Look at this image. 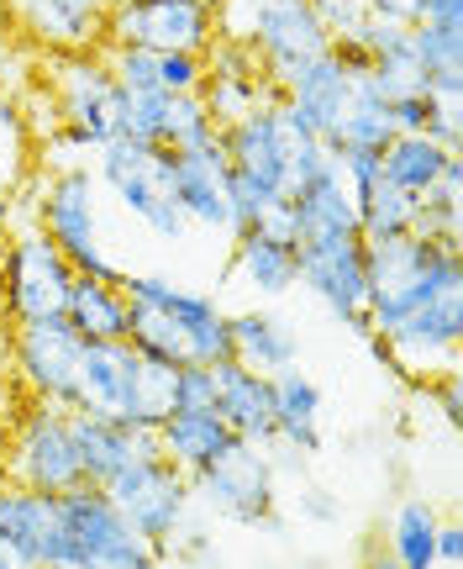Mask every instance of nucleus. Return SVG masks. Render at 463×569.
I'll use <instances>...</instances> for the list:
<instances>
[{
  "label": "nucleus",
  "mask_w": 463,
  "mask_h": 569,
  "mask_svg": "<svg viewBox=\"0 0 463 569\" xmlns=\"http://www.w3.org/2000/svg\"><path fill=\"white\" fill-rule=\"evenodd\" d=\"M301 284L353 332L369 338V259L359 232H326L301 243Z\"/></svg>",
  "instance_id": "ddd939ff"
},
{
  "label": "nucleus",
  "mask_w": 463,
  "mask_h": 569,
  "mask_svg": "<svg viewBox=\"0 0 463 569\" xmlns=\"http://www.w3.org/2000/svg\"><path fill=\"white\" fill-rule=\"evenodd\" d=\"M0 153H11V159H32L27 106L17 101V90H6V80H0Z\"/></svg>",
  "instance_id": "c9c22d12"
},
{
  "label": "nucleus",
  "mask_w": 463,
  "mask_h": 569,
  "mask_svg": "<svg viewBox=\"0 0 463 569\" xmlns=\"http://www.w3.org/2000/svg\"><path fill=\"white\" fill-rule=\"evenodd\" d=\"M138 375H142V353L132 343H84L80 380H74V407L69 411H90V417H111V422L132 427Z\"/></svg>",
  "instance_id": "f3484780"
},
{
  "label": "nucleus",
  "mask_w": 463,
  "mask_h": 569,
  "mask_svg": "<svg viewBox=\"0 0 463 569\" xmlns=\"http://www.w3.org/2000/svg\"><path fill=\"white\" fill-rule=\"evenodd\" d=\"M63 322L74 327L80 343H127V322H132V306L121 296L117 280H74L69 301H63Z\"/></svg>",
  "instance_id": "cd10ccee"
},
{
  "label": "nucleus",
  "mask_w": 463,
  "mask_h": 569,
  "mask_svg": "<svg viewBox=\"0 0 463 569\" xmlns=\"http://www.w3.org/2000/svg\"><path fill=\"white\" fill-rule=\"evenodd\" d=\"M437 511L432 501H405L395 517H390V532H384V553L401 569H437Z\"/></svg>",
  "instance_id": "2f4dec72"
},
{
  "label": "nucleus",
  "mask_w": 463,
  "mask_h": 569,
  "mask_svg": "<svg viewBox=\"0 0 463 569\" xmlns=\"http://www.w3.org/2000/svg\"><path fill=\"white\" fill-rule=\"evenodd\" d=\"M332 501H326V490H305V517H316V522H326L332 517Z\"/></svg>",
  "instance_id": "a18cd8bd"
},
{
  "label": "nucleus",
  "mask_w": 463,
  "mask_h": 569,
  "mask_svg": "<svg viewBox=\"0 0 463 569\" xmlns=\"http://www.w3.org/2000/svg\"><path fill=\"white\" fill-rule=\"evenodd\" d=\"M217 138V122L205 111L201 96H169V117H163V148L174 153H190V148H205Z\"/></svg>",
  "instance_id": "72a5a7b5"
},
{
  "label": "nucleus",
  "mask_w": 463,
  "mask_h": 569,
  "mask_svg": "<svg viewBox=\"0 0 463 569\" xmlns=\"http://www.w3.org/2000/svg\"><path fill=\"white\" fill-rule=\"evenodd\" d=\"M174 201H180V211H184V222L190 227H205V232H232L222 132L205 142V148L174 153Z\"/></svg>",
  "instance_id": "aec40b11"
},
{
  "label": "nucleus",
  "mask_w": 463,
  "mask_h": 569,
  "mask_svg": "<svg viewBox=\"0 0 463 569\" xmlns=\"http://www.w3.org/2000/svg\"><path fill=\"white\" fill-rule=\"evenodd\" d=\"M227 327H232V359L242 369L280 375V369L301 365V338L274 311H259V306L253 311H227Z\"/></svg>",
  "instance_id": "393cba45"
},
{
  "label": "nucleus",
  "mask_w": 463,
  "mask_h": 569,
  "mask_svg": "<svg viewBox=\"0 0 463 569\" xmlns=\"http://www.w3.org/2000/svg\"><path fill=\"white\" fill-rule=\"evenodd\" d=\"M437 106L426 90H411V96H395L390 101V127L395 132H432V122H437Z\"/></svg>",
  "instance_id": "4c0bfd02"
},
{
  "label": "nucleus",
  "mask_w": 463,
  "mask_h": 569,
  "mask_svg": "<svg viewBox=\"0 0 463 569\" xmlns=\"http://www.w3.org/2000/svg\"><path fill=\"white\" fill-rule=\"evenodd\" d=\"M190 496H195V507H205L222 522L269 528L280 511V465L269 448L232 438L227 453H217L201 475H190Z\"/></svg>",
  "instance_id": "6e6552de"
},
{
  "label": "nucleus",
  "mask_w": 463,
  "mask_h": 569,
  "mask_svg": "<svg viewBox=\"0 0 463 569\" xmlns=\"http://www.w3.org/2000/svg\"><path fill=\"white\" fill-rule=\"evenodd\" d=\"M111 496V507L132 522L148 549H159V559L174 553L180 532L190 528V511H195V496H190V475L169 465L163 453L153 459H138L132 469H121L111 486H101Z\"/></svg>",
  "instance_id": "1a4fd4ad"
},
{
  "label": "nucleus",
  "mask_w": 463,
  "mask_h": 569,
  "mask_svg": "<svg viewBox=\"0 0 463 569\" xmlns=\"http://www.w3.org/2000/svg\"><path fill=\"white\" fill-rule=\"evenodd\" d=\"M353 80L359 74H348L332 53H322V59H311L295 80L284 84V106H290V117L305 132H316L326 142L338 132V122L348 117V106H353Z\"/></svg>",
  "instance_id": "412c9836"
},
{
  "label": "nucleus",
  "mask_w": 463,
  "mask_h": 569,
  "mask_svg": "<svg viewBox=\"0 0 463 569\" xmlns=\"http://www.w3.org/2000/svg\"><path fill=\"white\" fill-rule=\"evenodd\" d=\"M217 17L195 0H111L105 42L117 48H148V53H211Z\"/></svg>",
  "instance_id": "4468645a"
},
{
  "label": "nucleus",
  "mask_w": 463,
  "mask_h": 569,
  "mask_svg": "<svg viewBox=\"0 0 463 569\" xmlns=\"http://www.w3.org/2000/svg\"><path fill=\"white\" fill-rule=\"evenodd\" d=\"M80 353L84 343L63 317H42V322L11 327V386L27 401H48V407H74V380H80Z\"/></svg>",
  "instance_id": "f8f14e48"
},
{
  "label": "nucleus",
  "mask_w": 463,
  "mask_h": 569,
  "mask_svg": "<svg viewBox=\"0 0 463 569\" xmlns=\"http://www.w3.org/2000/svg\"><path fill=\"white\" fill-rule=\"evenodd\" d=\"M42 74H48V106H53V122L80 132L90 148H105L117 138V101L121 84L111 74L101 48L90 53H48L42 59Z\"/></svg>",
  "instance_id": "9d476101"
},
{
  "label": "nucleus",
  "mask_w": 463,
  "mask_h": 569,
  "mask_svg": "<svg viewBox=\"0 0 463 569\" xmlns=\"http://www.w3.org/2000/svg\"><path fill=\"white\" fill-rule=\"evenodd\" d=\"M0 569H17V565H11V553H6V549H0Z\"/></svg>",
  "instance_id": "09e8293b"
},
{
  "label": "nucleus",
  "mask_w": 463,
  "mask_h": 569,
  "mask_svg": "<svg viewBox=\"0 0 463 569\" xmlns=\"http://www.w3.org/2000/svg\"><path fill=\"white\" fill-rule=\"evenodd\" d=\"M353 206H359V238H363V243L405 238V232H411V217H416V196L395 190V184L384 180V174L369 184V190H363Z\"/></svg>",
  "instance_id": "473e14b6"
},
{
  "label": "nucleus",
  "mask_w": 463,
  "mask_h": 569,
  "mask_svg": "<svg viewBox=\"0 0 463 569\" xmlns=\"http://www.w3.org/2000/svg\"><path fill=\"white\" fill-rule=\"evenodd\" d=\"M217 417L242 443L274 448V386L259 369H242L238 359L217 365Z\"/></svg>",
  "instance_id": "5701e85b"
},
{
  "label": "nucleus",
  "mask_w": 463,
  "mask_h": 569,
  "mask_svg": "<svg viewBox=\"0 0 463 569\" xmlns=\"http://www.w3.org/2000/svg\"><path fill=\"white\" fill-rule=\"evenodd\" d=\"M363 343L374 348L384 369H395L401 380L432 386L437 375H459V343H463V290H447L437 301L405 311L401 322L384 332H369Z\"/></svg>",
  "instance_id": "0eeeda50"
},
{
  "label": "nucleus",
  "mask_w": 463,
  "mask_h": 569,
  "mask_svg": "<svg viewBox=\"0 0 463 569\" xmlns=\"http://www.w3.org/2000/svg\"><path fill=\"white\" fill-rule=\"evenodd\" d=\"M459 559H463V528L443 522L437 528V565H459Z\"/></svg>",
  "instance_id": "c03bdc74"
},
{
  "label": "nucleus",
  "mask_w": 463,
  "mask_h": 569,
  "mask_svg": "<svg viewBox=\"0 0 463 569\" xmlns=\"http://www.w3.org/2000/svg\"><path fill=\"white\" fill-rule=\"evenodd\" d=\"M132 522L111 507L101 486H74L59 496V569H159Z\"/></svg>",
  "instance_id": "39448f33"
},
{
  "label": "nucleus",
  "mask_w": 463,
  "mask_h": 569,
  "mask_svg": "<svg viewBox=\"0 0 463 569\" xmlns=\"http://www.w3.org/2000/svg\"><path fill=\"white\" fill-rule=\"evenodd\" d=\"M290 217H295L301 243L305 238H326V232H359V206H353V190H348L343 169L326 163L316 180H305L290 196Z\"/></svg>",
  "instance_id": "a878e982"
},
{
  "label": "nucleus",
  "mask_w": 463,
  "mask_h": 569,
  "mask_svg": "<svg viewBox=\"0 0 463 569\" xmlns=\"http://www.w3.org/2000/svg\"><path fill=\"white\" fill-rule=\"evenodd\" d=\"M38 227L59 243V253L74 264V274L84 280H121L117 259L105 248V227H101V180L95 169H38Z\"/></svg>",
  "instance_id": "7ed1b4c3"
},
{
  "label": "nucleus",
  "mask_w": 463,
  "mask_h": 569,
  "mask_svg": "<svg viewBox=\"0 0 463 569\" xmlns=\"http://www.w3.org/2000/svg\"><path fill=\"white\" fill-rule=\"evenodd\" d=\"M316 21L326 27V38H359L369 21V0H305Z\"/></svg>",
  "instance_id": "e433bc0d"
},
{
  "label": "nucleus",
  "mask_w": 463,
  "mask_h": 569,
  "mask_svg": "<svg viewBox=\"0 0 463 569\" xmlns=\"http://www.w3.org/2000/svg\"><path fill=\"white\" fill-rule=\"evenodd\" d=\"M232 280L263 301H280L301 284V248L274 238L269 227H242L232 232Z\"/></svg>",
  "instance_id": "4be33fe9"
},
{
  "label": "nucleus",
  "mask_w": 463,
  "mask_h": 569,
  "mask_svg": "<svg viewBox=\"0 0 463 569\" xmlns=\"http://www.w3.org/2000/svg\"><path fill=\"white\" fill-rule=\"evenodd\" d=\"M174 411H217V369L205 365L174 369Z\"/></svg>",
  "instance_id": "f704fd0d"
},
{
  "label": "nucleus",
  "mask_w": 463,
  "mask_h": 569,
  "mask_svg": "<svg viewBox=\"0 0 463 569\" xmlns=\"http://www.w3.org/2000/svg\"><path fill=\"white\" fill-rule=\"evenodd\" d=\"M459 117H463V111H459V106H437V122H432V132H426V138H437V142H443V148H459Z\"/></svg>",
  "instance_id": "37998d69"
},
{
  "label": "nucleus",
  "mask_w": 463,
  "mask_h": 569,
  "mask_svg": "<svg viewBox=\"0 0 463 569\" xmlns=\"http://www.w3.org/2000/svg\"><path fill=\"white\" fill-rule=\"evenodd\" d=\"M95 180L111 201L142 222L159 243H184V222L180 201H174V148H159V142H132V138H111L105 148H95Z\"/></svg>",
  "instance_id": "f03ea898"
},
{
  "label": "nucleus",
  "mask_w": 463,
  "mask_h": 569,
  "mask_svg": "<svg viewBox=\"0 0 463 569\" xmlns=\"http://www.w3.org/2000/svg\"><path fill=\"white\" fill-rule=\"evenodd\" d=\"M432 27H463V0H422V17Z\"/></svg>",
  "instance_id": "79ce46f5"
},
{
  "label": "nucleus",
  "mask_w": 463,
  "mask_h": 569,
  "mask_svg": "<svg viewBox=\"0 0 463 569\" xmlns=\"http://www.w3.org/2000/svg\"><path fill=\"white\" fill-rule=\"evenodd\" d=\"M222 148H227V163L238 169L242 180L269 190L274 201H290V190H295V174H290L295 127L284 117V106H259L242 122L222 127Z\"/></svg>",
  "instance_id": "2eb2a0df"
},
{
  "label": "nucleus",
  "mask_w": 463,
  "mask_h": 569,
  "mask_svg": "<svg viewBox=\"0 0 463 569\" xmlns=\"http://www.w3.org/2000/svg\"><path fill=\"white\" fill-rule=\"evenodd\" d=\"M269 386H274V443L301 459L322 453V386L301 365L269 375Z\"/></svg>",
  "instance_id": "b1692460"
},
{
  "label": "nucleus",
  "mask_w": 463,
  "mask_h": 569,
  "mask_svg": "<svg viewBox=\"0 0 463 569\" xmlns=\"http://www.w3.org/2000/svg\"><path fill=\"white\" fill-rule=\"evenodd\" d=\"M426 396H437V407H443V422L459 427V417H463V401H459V375H437V380L426 386Z\"/></svg>",
  "instance_id": "ea45409f"
},
{
  "label": "nucleus",
  "mask_w": 463,
  "mask_h": 569,
  "mask_svg": "<svg viewBox=\"0 0 463 569\" xmlns=\"http://www.w3.org/2000/svg\"><path fill=\"white\" fill-rule=\"evenodd\" d=\"M0 480L27 490H48V496L84 486L74 432H69V411L48 407V401H21L0 427Z\"/></svg>",
  "instance_id": "20e7f679"
},
{
  "label": "nucleus",
  "mask_w": 463,
  "mask_h": 569,
  "mask_svg": "<svg viewBox=\"0 0 463 569\" xmlns=\"http://www.w3.org/2000/svg\"><path fill=\"white\" fill-rule=\"evenodd\" d=\"M195 6H201V11H211V17H217V6H222V0H195Z\"/></svg>",
  "instance_id": "de8ad7c7"
},
{
  "label": "nucleus",
  "mask_w": 463,
  "mask_h": 569,
  "mask_svg": "<svg viewBox=\"0 0 463 569\" xmlns=\"http://www.w3.org/2000/svg\"><path fill=\"white\" fill-rule=\"evenodd\" d=\"M32 174V159H11V153H0V232L11 222V201H17L21 180Z\"/></svg>",
  "instance_id": "58836bf2"
},
{
  "label": "nucleus",
  "mask_w": 463,
  "mask_h": 569,
  "mask_svg": "<svg viewBox=\"0 0 463 569\" xmlns=\"http://www.w3.org/2000/svg\"><path fill=\"white\" fill-rule=\"evenodd\" d=\"M411 48H416V63H422L426 96L459 106V96H463V27L416 21V27H411Z\"/></svg>",
  "instance_id": "c756f323"
},
{
  "label": "nucleus",
  "mask_w": 463,
  "mask_h": 569,
  "mask_svg": "<svg viewBox=\"0 0 463 569\" xmlns=\"http://www.w3.org/2000/svg\"><path fill=\"white\" fill-rule=\"evenodd\" d=\"M0 549L17 569H59V496L0 480Z\"/></svg>",
  "instance_id": "dca6fc26"
},
{
  "label": "nucleus",
  "mask_w": 463,
  "mask_h": 569,
  "mask_svg": "<svg viewBox=\"0 0 463 569\" xmlns=\"http://www.w3.org/2000/svg\"><path fill=\"white\" fill-rule=\"evenodd\" d=\"M369 17L401 21V27H416V17H422V0H369Z\"/></svg>",
  "instance_id": "a19ab883"
},
{
  "label": "nucleus",
  "mask_w": 463,
  "mask_h": 569,
  "mask_svg": "<svg viewBox=\"0 0 463 569\" xmlns=\"http://www.w3.org/2000/svg\"><path fill=\"white\" fill-rule=\"evenodd\" d=\"M369 569H401V565H395L384 549H369Z\"/></svg>",
  "instance_id": "49530a36"
},
{
  "label": "nucleus",
  "mask_w": 463,
  "mask_h": 569,
  "mask_svg": "<svg viewBox=\"0 0 463 569\" xmlns=\"http://www.w3.org/2000/svg\"><path fill=\"white\" fill-rule=\"evenodd\" d=\"M363 259H369V327L374 332H384L405 311L437 301L447 290H463V248L432 243L416 232L363 243Z\"/></svg>",
  "instance_id": "f257e3e1"
},
{
  "label": "nucleus",
  "mask_w": 463,
  "mask_h": 569,
  "mask_svg": "<svg viewBox=\"0 0 463 569\" xmlns=\"http://www.w3.org/2000/svg\"><path fill=\"white\" fill-rule=\"evenodd\" d=\"M390 138H395L390 101L380 96V84L369 80V74H359L353 80V106H348V117L338 122V132L326 138V153H380Z\"/></svg>",
  "instance_id": "7c9ffc66"
},
{
  "label": "nucleus",
  "mask_w": 463,
  "mask_h": 569,
  "mask_svg": "<svg viewBox=\"0 0 463 569\" xmlns=\"http://www.w3.org/2000/svg\"><path fill=\"white\" fill-rule=\"evenodd\" d=\"M74 264L42 227H6L0 232V322H42L63 317L74 290Z\"/></svg>",
  "instance_id": "423d86ee"
},
{
  "label": "nucleus",
  "mask_w": 463,
  "mask_h": 569,
  "mask_svg": "<svg viewBox=\"0 0 463 569\" xmlns=\"http://www.w3.org/2000/svg\"><path fill=\"white\" fill-rule=\"evenodd\" d=\"M459 148H443L437 138H426V132H395V138L380 148V174L395 190L405 196H426L432 184L443 180L447 159H453Z\"/></svg>",
  "instance_id": "c85d7f7f"
},
{
  "label": "nucleus",
  "mask_w": 463,
  "mask_h": 569,
  "mask_svg": "<svg viewBox=\"0 0 463 569\" xmlns=\"http://www.w3.org/2000/svg\"><path fill=\"white\" fill-rule=\"evenodd\" d=\"M0 427H6V411H0Z\"/></svg>",
  "instance_id": "8fccbe9b"
},
{
  "label": "nucleus",
  "mask_w": 463,
  "mask_h": 569,
  "mask_svg": "<svg viewBox=\"0 0 463 569\" xmlns=\"http://www.w3.org/2000/svg\"><path fill=\"white\" fill-rule=\"evenodd\" d=\"M21 32L48 53H90L105 48L111 0H11Z\"/></svg>",
  "instance_id": "a211bd4d"
},
{
  "label": "nucleus",
  "mask_w": 463,
  "mask_h": 569,
  "mask_svg": "<svg viewBox=\"0 0 463 569\" xmlns=\"http://www.w3.org/2000/svg\"><path fill=\"white\" fill-rule=\"evenodd\" d=\"M69 432H74L84 486H111L121 469H132L138 459L159 453V438L148 427H127V422H111V417H90V411H69Z\"/></svg>",
  "instance_id": "6ab92c4d"
},
{
  "label": "nucleus",
  "mask_w": 463,
  "mask_h": 569,
  "mask_svg": "<svg viewBox=\"0 0 463 569\" xmlns=\"http://www.w3.org/2000/svg\"><path fill=\"white\" fill-rule=\"evenodd\" d=\"M153 438H159V453L169 465L180 469V475H201L217 453H227L232 443V432L217 411H169L159 427H153Z\"/></svg>",
  "instance_id": "bb28decb"
},
{
  "label": "nucleus",
  "mask_w": 463,
  "mask_h": 569,
  "mask_svg": "<svg viewBox=\"0 0 463 569\" xmlns=\"http://www.w3.org/2000/svg\"><path fill=\"white\" fill-rule=\"evenodd\" d=\"M121 296L138 306H153L169 322L184 332V353L190 365L217 369L232 359V327H227V311L217 306L211 290H195V284H180L169 274H121Z\"/></svg>",
  "instance_id": "9b49d317"
}]
</instances>
